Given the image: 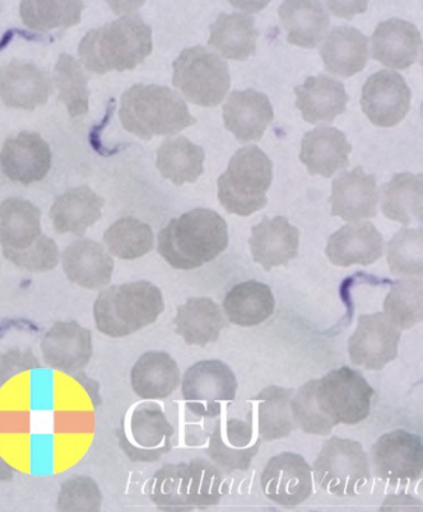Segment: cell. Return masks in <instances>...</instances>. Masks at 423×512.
<instances>
[{
  "label": "cell",
  "mask_w": 423,
  "mask_h": 512,
  "mask_svg": "<svg viewBox=\"0 0 423 512\" xmlns=\"http://www.w3.org/2000/svg\"><path fill=\"white\" fill-rule=\"evenodd\" d=\"M421 65H422V69H423V50H422V57H421Z\"/></svg>",
  "instance_id": "c3c4849f"
},
{
  "label": "cell",
  "mask_w": 423,
  "mask_h": 512,
  "mask_svg": "<svg viewBox=\"0 0 423 512\" xmlns=\"http://www.w3.org/2000/svg\"><path fill=\"white\" fill-rule=\"evenodd\" d=\"M35 369H41V365L31 351L13 349L2 356V370H0L2 385L23 371Z\"/></svg>",
  "instance_id": "bcb514c9"
},
{
  "label": "cell",
  "mask_w": 423,
  "mask_h": 512,
  "mask_svg": "<svg viewBox=\"0 0 423 512\" xmlns=\"http://www.w3.org/2000/svg\"><path fill=\"white\" fill-rule=\"evenodd\" d=\"M251 255L264 271L286 267L299 255L300 232L286 217H264L251 228L249 239Z\"/></svg>",
  "instance_id": "ffe728a7"
},
{
  "label": "cell",
  "mask_w": 423,
  "mask_h": 512,
  "mask_svg": "<svg viewBox=\"0 0 423 512\" xmlns=\"http://www.w3.org/2000/svg\"><path fill=\"white\" fill-rule=\"evenodd\" d=\"M60 260L69 281L86 290L106 287L113 277V258L94 240H74L64 249Z\"/></svg>",
  "instance_id": "7402d4cb"
},
{
  "label": "cell",
  "mask_w": 423,
  "mask_h": 512,
  "mask_svg": "<svg viewBox=\"0 0 423 512\" xmlns=\"http://www.w3.org/2000/svg\"><path fill=\"white\" fill-rule=\"evenodd\" d=\"M376 476L390 484L416 481L423 470V444L420 437L397 430L380 437L371 449Z\"/></svg>",
  "instance_id": "7c38bea8"
},
{
  "label": "cell",
  "mask_w": 423,
  "mask_h": 512,
  "mask_svg": "<svg viewBox=\"0 0 423 512\" xmlns=\"http://www.w3.org/2000/svg\"><path fill=\"white\" fill-rule=\"evenodd\" d=\"M102 493L95 479L72 476L62 483L57 498L58 511H100Z\"/></svg>",
  "instance_id": "ee69618b"
},
{
  "label": "cell",
  "mask_w": 423,
  "mask_h": 512,
  "mask_svg": "<svg viewBox=\"0 0 423 512\" xmlns=\"http://www.w3.org/2000/svg\"><path fill=\"white\" fill-rule=\"evenodd\" d=\"M320 55L329 73L350 78L364 71L369 62V39L355 27H334L320 48Z\"/></svg>",
  "instance_id": "4dcf8cb0"
},
{
  "label": "cell",
  "mask_w": 423,
  "mask_h": 512,
  "mask_svg": "<svg viewBox=\"0 0 423 512\" xmlns=\"http://www.w3.org/2000/svg\"><path fill=\"white\" fill-rule=\"evenodd\" d=\"M421 46L420 31L413 23L390 18L376 27L371 39V54L385 67L407 69L416 62Z\"/></svg>",
  "instance_id": "484cf974"
},
{
  "label": "cell",
  "mask_w": 423,
  "mask_h": 512,
  "mask_svg": "<svg viewBox=\"0 0 423 512\" xmlns=\"http://www.w3.org/2000/svg\"><path fill=\"white\" fill-rule=\"evenodd\" d=\"M173 68L174 86L194 105L216 107L230 90L229 65L203 46L181 51Z\"/></svg>",
  "instance_id": "52a82bcc"
},
{
  "label": "cell",
  "mask_w": 423,
  "mask_h": 512,
  "mask_svg": "<svg viewBox=\"0 0 423 512\" xmlns=\"http://www.w3.org/2000/svg\"><path fill=\"white\" fill-rule=\"evenodd\" d=\"M119 119L127 132L143 141L175 136L197 124L178 92L157 85H134L125 91Z\"/></svg>",
  "instance_id": "277c9868"
},
{
  "label": "cell",
  "mask_w": 423,
  "mask_h": 512,
  "mask_svg": "<svg viewBox=\"0 0 423 512\" xmlns=\"http://www.w3.org/2000/svg\"><path fill=\"white\" fill-rule=\"evenodd\" d=\"M276 307L271 287L258 281L237 283L223 300V311L231 324L257 327L271 318Z\"/></svg>",
  "instance_id": "d6a6232c"
},
{
  "label": "cell",
  "mask_w": 423,
  "mask_h": 512,
  "mask_svg": "<svg viewBox=\"0 0 423 512\" xmlns=\"http://www.w3.org/2000/svg\"><path fill=\"white\" fill-rule=\"evenodd\" d=\"M273 181V165L257 146L236 151L229 167L218 178V200L227 212L248 217L267 206Z\"/></svg>",
  "instance_id": "8992f818"
},
{
  "label": "cell",
  "mask_w": 423,
  "mask_h": 512,
  "mask_svg": "<svg viewBox=\"0 0 423 512\" xmlns=\"http://www.w3.org/2000/svg\"><path fill=\"white\" fill-rule=\"evenodd\" d=\"M208 44L226 59L246 60L257 51L259 32L254 17L245 13H221L209 27Z\"/></svg>",
  "instance_id": "d590c367"
},
{
  "label": "cell",
  "mask_w": 423,
  "mask_h": 512,
  "mask_svg": "<svg viewBox=\"0 0 423 512\" xmlns=\"http://www.w3.org/2000/svg\"><path fill=\"white\" fill-rule=\"evenodd\" d=\"M264 495L283 507L304 504L313 495V470L299 454L282 453L273 456L260 478Z\"/></svg>",
  "instance_id": "5bb4252c"
},
{
  "label": "cell",
  "mask_w": 423,
  "mask_h": 512,
  "mask_svg": "<svg viewBox=\"0 0 423 512\" xmlns=\"http://www.w3.org/2000/svg\"><path fill=\"white\" fill-rule=\"evenodd\" d=\"M40 349L50 369L76 375L90 363L94 353L91 330L74 320L58 321L41 339Z\"/></svg>",
  "instance_id": "e0dca14e"
},
{
  "label": "cell",
  "mask_w": 423,
  "mask_h": 512,
  "mask_svg": "<svg viewBox=\"0 0 423 512\" xmlns=\"http://www.w3.org/2000/svg\"><path fill=\"white\" fill-rule=\"evenodd\" d=\"M274 118L267 95L253 90L234 91L223 105V121L237 141H259Z\"/></svg>",
  "instance_id": "44dd1931"
},
{
  "label": "cell",
  "mask_w": 423,
  "mask_h": 512,
  "mask_svg": "<svg viewBox=\"0 0 423 512\" xmlns=\"http://www.w3.org/2000/svg\"><path fill=\"white\" fill-rule=\"evenodd\" d=\"M352 146L345 133L332 127H319L302 138L300 161L310 175L332 178L338 170L350 166Z\"/></svg>",
  "instance_id": "83f0119b"
},
{
  "label": "cell",
  "mask_w": 423,
  "mask_h": 512,
  "mask_svg": "<svg viewBox=\"0 0 423 512\" xmlns=\"http://www.w3.org/2000/svg\"><path fill=\"white\" fill-rule=\"evenodd\" d=\"M226 491L220 469L203 459L162 465L147 483V495L153 505L166 511L216 506Z\"/></svg>",
  "instance_id": "3957f363"
},
{
  "label": "cell",
  "mask_w": 423,
  "mask_h": 512,
  "mask_svg": "<svg viewBox=\"0 0 423 512\" xmlns=\"http://www.w3.org/2000/svg\"><path fill=\"white\" fill-rule=\"evenodd\" d=\"M133 392L144 400H160L173 395L180 384L178 363L166 352H147L130 372Z\"/></svg>",
  "instance_id": "1f68e13d"
},
{
  "label": "cell",
  "mask_w": 423,
  "mask_h": 512,
  "mask_svg": "<svg viewBox=\"0 0 423 512\" xmlns=\"http://www.w3.org/2000/svg\"><path fill=\"white\" fill-rule=\"evenodd\" d=\"M262 437L253 422L226 418L217 423L207 454L226 473L246 472L259 453Z\"/></svg>",
  "instance_id": "9a60e30c"
},
{
  "label": "cell",
  "mask_w": 423,
  "mask_h": 512,
  "mask_svg": "<svg viewBox=\"0 0 423 512\" xmlns=\"http://www.w3.org/2000/svg\"><path fill=\"white\" fill-rule=\"evenodd\" d=\"M384 314L395 327L408 330L423 321V282L404 279L394 283L384 301Z\"/></svg>",
  "instance_id": "60d3db41"
},
{
  "label": "cell",
  "mask_w": 423,
  "mask_h": 512,
  "mask_svg": "<svg viewBox=\"0 0 423 512\" xmlns=\"http://www.w3.org/2000/svg\"><path fill=\"white\" fill-rule=\"evenodd\" d=\"M294 394V389L268 386L257 397L251 399L254 409V426L257 427L258 434L263 440L285 439L296 430L291 407Z\"/></svg>",
  "instance_id": "836d02e7"
},
{
  "label": "cell",
  "mask_w": 423,
  "mask_h": 512,
  "mask_svg": "<svg viewBox=\"0 0 423 512\" xmlns=\"http://www.w3.org/2000/svg\"><path fill=\"white\" fill-rule=\"evenodd\" d=\"M384 240L373 223L361 222L339 228L329 237L327 254L329 262L337 267L374 264L383 256Z\"/></svg>",
  "instance_id": "cb8c5ba5"
},
{
  "label": "cell",
  "mask_w": 423,
  "mask_h": 512,
  "mask_svg": "<svg viewBox=\"0 0 423 512\" xmlns=\"http://www.w3.org/2000/svg\"><path fill=\"white\" fill-rule=\"evenodd\" d=\"M73 379L78 381V383H81L83 385V388H85L90 394V397L92 399V403H94V406L97 407L100 404V395L99 392H96V390L91 389V385H94L96 381L91 380L90 377L83 374V372L79 371L76 375H73Z\"/></svg>",
  "instance_id": "7dc6e473"
},
{
  "label": "cell",
  "mask_w": 423,
  "mask_h": 512,
  "mask_svg": "<svg viewBox=\"0 0 423 512\" xmlns=\"http://www.w3.org/2000/svg\"><path fill=\"white\" fill-rule=\"evenodd\" d=\"M104 244L116 258L136 260L155 248V234L147 223L134 217H123L105 231Z\"/></svg>",
  "instance_id": "f35d334b"
},
{
  "label": "cell",
  "mask_w": 423,
  "mask_h": 512,
  "mask_svg": "<svg viewBox=\"0 0 423 512\" xmlns=\"http://www.w3.org/2000/svg\"><path fill=\"white\" fill-rule=\"evenodd\" d=\"M83 8V2H22L20 11L29 29L49 31L78 25Z\"/></svg>",
  "instance_id": "b9f144b4"
},
{
  "label": "cell",
  "mask_w": 423,
  "mask_h": 512,
  "mask_svg": "<svg viewBox=\"0 0 423 512\" xmlns=\"http://www.w3.org/2000/svg\"><path fill=\"white\" fill-rule=\"evenodd\" d=\"M332 216L357 222L378 214L379 193L376 179L365 174L362 167L343 171L332 184Z\"/></svg>",
  "instance_id": "d6986e66"
},
{
  "label": "cell",
  "mask_w": 423,
  "mask_h": 512,
  "mask_svg": "<svg viewBox=\"0 0 423 512\" xmlns=\"http://www.w3.org/2000/svg\"><path fill=\"white\" fill-rule=\"evenodd\" d=\"M295 93L297 109L310 124L332 123L345 113L350 100L345 85L324 74L306 79Z\"/></svg>",
  "instance_id": "f1b7e54d"
},
{
  "label": "cell",
  "mask_w": 423,
  "mask_h": 512,
  "mask_svg": "<svg viewBox=\"0 0 423 512\" xmlns=\"http://www.w3.org/2000/svg\"><path fill=\"white\" fill-rule=\"evenodd\" d=\"M374 390L365 377L350 367L334 370L315 380V399L334 426L356 425L369 417Z\"/></svg>",
  "instance_id": "30bf717a"
},
{
  "label": "cell",
  "mask_w": 423,
  "mask_h": 512,
  "mask_svg": "<svg viewBox=\"0 0 423 512\" xmlns=\"http://www.w3.org/2000/svg\"><path fill=\"white\" fill-rule=\"evenodd\" d=\"M2 100L8 107L35 110L48 102L51 82L48 73L26 60H13L2 69Z\"/></svg>",
  "instance_id": "d4e9b609"
},
{
  "label": "cell",
  "mask_w": 423,
  "mask_h": 512,
  "mask_svg": "<svg viewBox=\"0 0 423 512\" xmlns=\"http://www.w3.org/2000/svg\"><path fill=\"white\" fill-rule=\"evenodd\" d=\"M54 83L59 92V100L67 106L69 115L78 118L88 113V78L81 63L72 55H60L54 68Z\"/></svg>",
  "instance_id": "ab89813d"
},
{
  "label": "cell",
  "mask_w": 423,
  "mask_h": 512,
  "mask_svg": "<svg viewBox=\"0 0 423 512\" xmlns=\"http://www.w3.org/2000/svg\"><path fill=\"white\" fill-rule=\"evenodd\" d=\"M164 310V296L152 282L123 283L110 286L97 296L95 325L106 337L125 338L156 323Z\"/></svg>",
  "instance_id": "5b68a950"
},
{
  "label": "cell",
  "mask_w": 423,
  "mask_h": 512,
  "mask_svg": "<svg viewBox=\"0 0 423 512\" xmlns=\"http://www.w3.org/2000/svg\"><path fill=\"white\" fill-rule=\"evenodd\" d=\"M390 273L398 277H423V227L403 228L388 244Z\"/></svg>",
  "instance_id": "7bdbcfd3"
},
{
  "label": "cell",
  "mask_w": 423,
  "mask_h": 512,
  "mask_svg": "<svg viewBox=\"0 0 423 512\" xmlns=\"http://www.w3.org/2000/svg\"><path fill=\"white\" fill-rule=\"evenodd\" d=\"M280 18L292 45L314 49L328 34L329 15L322 3L285 2L280 7Z\"/></svg>",
  "instance_id": "e575fe53"
},
{
  "label": "cell",
  "mask_w": 423,
  "mask_h": 512,
  "mask_svg": "<svg viewBox=\"0 0 423 512\" xmlns=\"http://www.w3.org/2000/svg\"><path fill=\"white\" fill-rule=\"evenodd\" d=\"M105 199L87 185L77 186L60 194L50 209V220L57 234L85 236L88 228L102 216Z\"/></svg>",
  "instance_id": "4316f807"
},
{
  "label": "cell",
  "mask_w": 423,
  "mask_h": 512,
  "mask_svg": "<svg viewBox=\"0 0 423 512\" xmlns=\"http://www.w3.org/2000/svg\"><path fill=\"white\" fill-rule=\"evenodd\" d=\"M412 93L401 74L379 71L362 88V111L376 127L390 128L406 118Z\"/></svg>",
  "instance_id": "2e32d148"
},
{
  "label": "cell",
  "mask_w": 423,
  "mask_h": 512,
  "mask_svg": "<svg viewBox=\"0 0 423 512\" xmlns=\"http://www.w3.org/2000/svg\"><path fill=\"white\" fill-rule=\"evenodd\" d=\"M237 388L236 376L229 365L220 360H206L194 363L185 372L181 394L195 416L215 418L234 402Z\"/></svg>",
  "instance_id": "8fae6325"
},
{
  "label": "cell",
  "mask_w": 423,
  "mask_h": 512,
  "mask_svg": "<svg viewBox=\"0 0 423 512\" xmlns=\"http://www.w3.org/2000/svg\"><path fill=\"white\" fill-rule=\"evenodd\" d=\"M291 407L296 426L301 428L305 434L328 436L333 427H336L328 418L324 417L316 403L315 380L309 381L295 392L291 400Z\"/></svg>",
  "instance_id": "f6af8a7d"
},
{
  "label": "cell",
  "mask_w": 423,
  "mask_h": 512,
  "mask_svg": "<svg viewBox=\"0 0 423 512\" xmlns=\"http://www.w3.org/2000/svg\"><path fill=\"white\" fill-rule=\"evenodd\" d=\"M175 332L188 346L204 348L220 339L227 327L221 307L208 297H192L180 305L174 319Z\"/></svg>",
  "instance_id": "f546056e"
},
{
  "label": "cell",
  "mask_w": 423,
  "mask_h": 512,
  "mask_svg": "<svg viewBox=\"0 0 423 512\" xmlns=\"http://www.w3.org/2000/svg\"><path fill=\"white\" fill-rule=\"evenodd\" d=\"M174 427L151 400L125 413L118 430L120 449L132 463H155L173 449Z\"/></svg>",
  "instance_id": "ba28073f"
},
{
  "label": "cell",
  "mask_w": 423,
  "mask_h": 512,
  "mask_svg": "<svg viewBox=\"0 0 423 512\" xmlns=\"http://www.w3.org/2000/svg\"><path fill=\"white\" fill-rule=\"evenodd\" d=\"M206 153L185 137L169 138L157 150L156 167L175 185L193 184L204 171Z\"/></svg>",
  "instance_id": "8d00e7d4"
},
{
  "label": "cell",
  "mask_w": 423,
  "mask_h": 512,
  "mask_svg": "<svg viewBox=\"0 0 423 512\" xmlns=\"http://www.w3.org/2000/svg\"><path fill=\"white\" fill-rule=\"evenodd\" d=\"M229 246V227L212 209L197 208L174 218L158 232L157 251L170 267L193 271Z\"/></svg>",
  "instance_id": "6da1fadb"
},
{
  "label": "cell",
  "mask_w": 423,
  "mask_h": 512,
  "mask_svg": "<svg viewBox=\"0 0 423 512\" xmlns=\"http://www.w3.org/2000/svg\"><path fill=\"white\" fill-rule=\"evenodd\" d=\"M381 211L389 220L404 226L423 218V176L397 174L381 189Z\"/></svg>",
  "instance_id": "74e56055"
},
{
  "label": "cell",
  "mask_w": 423,
  "mask_h": 512,
  "mask_svg": "<svg viewBox=\"0 0 423 512\" xmlns=\"http://www.w3.org/2000/svg\"><path fill=\"white\" fill-rule=\"evenodd\" d=\"M40 209L21 198H8L0 206V242L4 258L25 253L45 240Z\"/></svg>",
  "instance_id": "603a6c76"
},
{
  "label": "cell",
  "mask_w": 423,
  "mask_h": 512,
  "mask_svg": "<svg viewBox=\"0 0 423 512\" xmlns=\"http://www.w3.org/2000/svg\"><path fill=\"white\" fill-rule=\"evenodd\" d=\"M316 483L337 497L357 496L370 481V464L360 442L332 439L325 442L314 463Z\"/></svg>",
  "instance_id": "9c48e42d"
},
{
  "label": "cell",
  "mask_w": 423,
  "mask_h": 512,
  "mask_svg": "<svg viewBox=\"0 0 423 512\" xmlns=\"http://www.w3.org/2000/svg\"><path fill=\"white\" fill-rule=\"evenodd\" d=\"M399 341L401 329L387 315H362L348 341V353L353 365L379 371L397 358Z\"/></svg>",
  "instance_id": "4fadbf2b"
},
{
  "label": "cell",
  "mask_w": 423,
  "mask_h": 512,
  "mask_svg": "<svg viewBox=\"0 0 423 512\" xmlns=\"http://www.w3.org/2000/svg\"><path fill=\"white\" fill-rule=\"evenodd\" d=\"M152 51V30L138 15H127L87 32L78 46L88 71H132Z\"/></svg>",
  "instance_id": "7a4b0ae2"
},
{
  "label": "cell",
  "mask_w": 423,
  "mask_h": 512,
  "mask_svg": "<svg viewBox=\"0 0 423 512\" xmlns=\"http://www.w3.org/2000/svg\"><path fill=\"white\" fill-rule=\"evenodd\" d=\"M53 160L49 144L34 132H21L8 138L2 147V172L9 180L31 185L44 180Z\"/></svg>",
  "instance_id": "ac0fdd59"
}]
</instances>
